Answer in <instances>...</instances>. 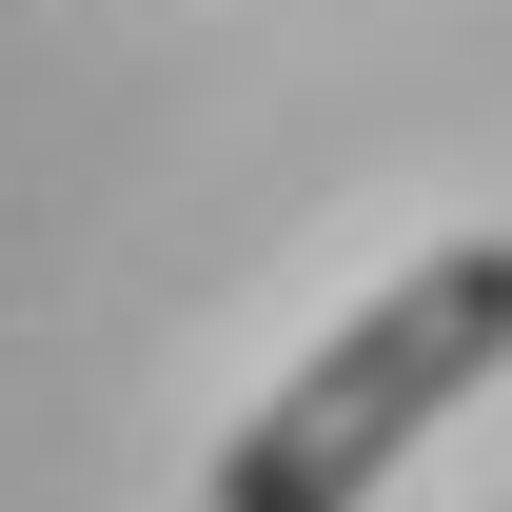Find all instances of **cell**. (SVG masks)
<instances>
[{"label": "cell", "mask_w": 512, "mask_h": 512, "mask_svg": "<svg viewBox=\"0 0 512 512\" xmlns=\"http://www.w3.org/2000/svg\"><path fill=\"white\" fill-rule=\"evenodd\" d=\"M493 375H512V237H434L394 296H355V316L217 434L197 512H375V473L434 434L453 394H493Z\"/></svg>", "instance_id": "6da1fadb"}]
</instances>
